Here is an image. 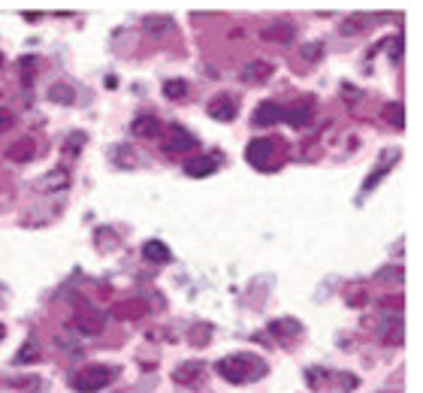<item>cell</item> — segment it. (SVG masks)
Returning <instances> with one entry per match:
<instances>
[{
	"instance_id": "6da1fadb",
	"label": "cell",
	"mask_w": 423,
	"mask_h": 393,
	"mask_svg": "<svg viewBox=\"0 0 423 393\" xmlns=\"http://www.w3.org/2000/svg\"><path fill=\"white\" fill-rule=\"evenodd\" d=\"M215 369H218L221 378L230 381V385H248V381H257L260 376H266V363L260 357H254V354H248V351L221 357Z\"/></svg>"
},
{
	"instance_id": "7a4b0ae2",
	"label": "cell",
	"mask_w": 423,
	"mask_h": 393,
	"mask_svg": "<svg viewBox=\"0 0 423 393\" xmlns=\"http://www.w3.org/2000/svg\"><path fill=\"white\" fill-rule=\"evenodd\" d=\"M118 376V369L112 366H103V363H91V366L79 369L76 376H73V390L79 393H97L112 385V378Z\"/></svg>"
},
{
	"instance_id": "3957f363",
	"label": "cell",
	"mask_w": 423,
	"mask_h": 393,
	"mask_svg": "<svg viewBox=\"0 0 423 393\" xmlns=\"http://www.w3.org/2000/svg\"><path fill=\"white\" fill-rule=\"evenodd\" d=\"M245 161L251 163L254 170H272L275 161H279V142L269 140V136H260V140H251L245 149Z\"/></svg>"
},
{
	"instance_id": "277c9868",
	"label": "cell",
	"mask_w": 423,
	"mask_h": 393,
	"mask_svg": "<svg viewBox=\"0 0 423 393\" xmlns=\"http://www.w3.org/2000/svg\"><path fill=\"white\" fill-rule=\"evenodd\" d=\"M194 149H197V136L181 124H172L167 136H163V154H170V158H181V154H188Z\"/></svg>"
},
{
	"instance_id": "5b68a950",
	"label": "cell",
	"mask_w": 423,
	"mask_h": 393,
	"mask_svg": "<svg viewBox=\"0 0 423 393\" xmlns=\"http://www.w3.org/2000/svg\"><path fill=\"white\" fill-rule=\"evenodd\" d=\"M293 36H297V31H293L290 22H284V18H275V22H269L266 27H260V40L266 43H293Z\"/></svg>"
},
{
	"instance_id": "8992f818",
	"label": "cell",
	"mask_w": 423,
	"mask_h": 393,
	"mask_svg": "<svg viewBox=\"0 0 423 393\" xmlns=\"http://www.w3.org/2000/svg\"><path fill=\"white\" fill-rule=\"evenodd\" d=\"M131 133H133V136H140V140H158V136L163 133V124H161V118H158V115L145 112V115H140V118H133Z\"/></svg>"
},
{
	"instance_id": "52a82bcc",
	"label": "cell",
	"mask_w": 423,
	"mask_h": 393,
	"mask_svg": "<svg viewBox=\"0 0 423 393\" xmlns=\"http://www.w3.org/2000/svg\"><path fill=\"white\" fill-rule=\"evenodd\" d=\"M206 112L215 118V121H233L236 118V100L230 97V94H218V97H212L209 100V106H206Z\"/></svg>"
},
{
	"instance_id": "ba28073f",
	"label": "cell",
	"mask_w": 423,
	"mask_h": 393,
	"mask_svg": "<svg viewBox=\"0 0 423 393\" xmlns=\"http://www.w3.org/2000/svg\"><path fill=\"white\" fill-rule=\"evenodd\" d=\"M311 118H315V103L311 100H299L297 106L284 109L281 121H288L290 127H306V124H311Z\"/></svg>"
},
{
	"instance_id": "9c48e42d",
	"label": "cell",
	"mask_w": 423,
	"mask_h": 393,
	"mask_svg": "<svg viewBox=\"0 0 423 393\" xmlns=\"http://www.w3.org/2000/svg\"><path fill=\"white\" fill-rule=\"evenodd\" d=\"M281 115H284V109L275 103V100H263V103H257L251 121H254L257 127H272V124L281 121Z\"/></svg>"
},
{
	"instance_id": "30bf717a",
	"label": "cell",
	"mask_w": 423,
	"mask_h": 393,
	"mask_svg": "<svg viewBox=\"0 0 423 393\" xmlns=\"http://www.w3.org/2000/svg\"><path fill=\"white\" fill-rule=\"evenodd\" d=\"M272 64L269 61H248L245 67H242V73H239V79L242 82H248V85H260V82H266L272 76Z\"/></svg>"
},
{
	"instance_id": "8fae6325",
	"label": "cell",
	"mask_w": 423,
	"mask_h": 393,
	"mask_svg": "<svg viewBox=\"0 0 423 393\" xmlns=\"http://www.w3.org/2000/svg\"><path fill=\"white\" fill-rule=\"evenodd\" d=\"M269 333L275 336V339H281V342H293V339H299L302 324L297 321V318H279V321L269 324Z\"/></svg>"
},
{
	"instance_id": "7c38bea8",
	"label": "cell",
	"mask_w": 423,
	"mask_h": 393,
	"mask_svg": "<svg viewBox=\"0 0 423 393\" xmlns=\"http://www.w3.org/2000/svg\"><path fill=\"white\" fill-rule=\"evenodd\" d=\"M73 330H79L82 336H97L100 330H103V315L100 312H79L76 318H73Z\"/></svg>"
},
{
	"instance_id": "4fadbf2b",
	"label": "cell",
	"mask_w": 423,
	"mask_h": 393,
	"mask_svg": "<svg viewBox=\"0 0 423 393\" xmlns=\"http://www.w3.org/2000/svg\"><path fill=\"white\" fill-rule=\"evenodd\" d=\"M215 170H218V158H212V154H200V158H191L185 163V172L191 179H206Z\"/></svg>"
},
{
	"instance_id": "5bb4252c",
	"label": "cell",
	"mask_w": 423,
	"mask_h": 393,
	"mask_svg": "<svg viewBox=\"0 0 423 393\" xmlns=\"http://www.w3.org/2000/svg\"><path fill=\"white\" fill-rule=\"evenodd\" d=\"M34 154H36V142L31 140V136H22L18 142H13L6 149V158L9 161H15V163H27V161H34Z\"/></svg>"
},
{
	"instance_id": "9a60e30c",
	"label": "cell",
	"mask_w": 423,
	"mask_h": 393,
	"mask_svg": "<svg viewBox=\"0 0 423 393\" xmlns=\"http://www.w3.org/2000/svg\"><path fill=\"white\" fill-rule=\"evenodd\" d=\"M142 258L151 260V263H170L172 260V251H170V245H163L161 239H149V242L142 245Z\"/></svg>"
},
{
	"instance_id": "2e32d148",
	"label": "cell",
	"mask_w": 423,
	"mask_h": 393,
	"mask_svg": "<svg viewBox=\"0 0 423 393\" xmlns=\"http://www.w3.org/2000/svg\"><path fill=\"white\" fill-rule=\"evenodd\" d=\"M200 376H203V363H181V366L172 372V378H176V385H181V387H194L197 381H200Z\"/></svg>"
},
{
	"instance_id": "e0dca14e",
	"label": "cell",
	"mask_w": 423,
	"mask_h": 393,
	"mask_svg": "<svg viewBox=\"0 0 423 393\" xmlns=\"http://www.w3.org/2000/svg\"><path fill=\"white\" fill-rule=\"evenodd\" d=\"M112 315L121 318V321H133V318H142V315H145V306L136 303V299H127V303H118V306L112 309Z\"/></svg>"
},
{
	"instance_id": "ac0fdd59",
	"label": "cell",
	"mask_w": 423,
	"mask_h": 393,
	"mask_svg": "<svg viewBox=\"0 0 423 393\" xmlns=\"http://www.w3.org/2000/svg\"><path fill=\"white\" fill-rule=\"evenodd\" d=\"M396 158H399V154H396V151H390V158H387V161H384V167H378V170H372V176H369V179H366V181H363V191H366V194H369V191H372L375 185H378V179H384V176H387V172L393 170V163H396Z\"/></svg>"
},
{
	"instance_id": "d6986e66",
	"label": "cell",
	"mask_w": 423,
	"mask_h": 393,
	"mask_svg": "<svg viewBox=\"0 0 423 393\" xmlns=\"http://www.w3.org/2000/svg\"><path fill=\"white\" fill-rule=\"evenodd\" d=\"M67 181H70L67 170H54V172H49L45 179H40V188H43V191H61V188H67Z\"/></svg>"
},
{
	"instance_id": "ffe728a7",
	"label": "cell",
	"mask_w": 423,
	"mask_h": 393,
	"mask_svg": "<svg viewBox=\"0 0 423 393\" xmlns=\"http://www.w3.org/2000/svg\"><path fill=\"white\" fill-rule=\"evenodd\" d=\"M384 118H387L396 131H402V127H406V106H402V103H387V106H384Z\"/></svg>"
},
{
	"instance_id": "44dd1931",
	"label": "cell",
	"mask_w": 423,
	"mask_h": 393,
	"mask_svg": "<svg viewBox=\"0 0 423 393\" xmlns=\"http://www.w3.org/2000/svg\"><path fill=\"white\" fill-rule=\"evenodd\" d=\"M163 94H167L170 100L188 97V82H185V79H170V82H163Z\"/></svg>"
},
{
	"instance_id": "7402d4cb",
	"label": "cell",
	"mask_w": 423,
	"mask_h": 393,
	"mask_svg": "<svg viewBox=\"0 0 423 393\" xmlns=\"http://www.w3.org/2000/svg\"><path fill=\"white\" fill-rule=\"evenodd\" d=\"M172 22L170 18H163V15H149V18H142V31H149V34H163V31H170Z\"/></svg>"
},
{
	"instance_id": "603a6c76",
	"label": "cell",
	"mask_w": 423,
	"mask_h": 393,
	"mask_svg": "<svg viewBox=\"0 0 423 393\" xmlns=\"http://www.w3.org/2000/svg\"><path fill=\"white\" fill-rule=\"evenodd\" d=\"M15 366H27V363H36V339H27L24 348L15 354Z\"/></svg>"
},
{
	"instance_id": "cb8c5ba5",
	"label": "cell",
	"mask_w": 423,
	"mask_h": 393,
	"mask_svg": "<svg viewBox=\"0 0 423 393\" xmlns=\"http://www.w3.org/2000/svg\"><path fill=\"white\" fill-rule=\"evenodd\" d=\"M73 97H76V91L70 85H52L49 88V100H54V103H73Z\"/></svg>"
},
{
	"instance_id": "d4e9b609",
	"label": "cell",
	"mask_w": 423,
	"mask_h": 393,
	"mask_svg": "<svg viewBox=\"0 0 423 393\" xmlns=\"http://www.w3.org/2000/svg\"><path fill=\"white\" fill-rule=\"evenodd\" d=\"M402 339H406V330H402V324H390L387 333H381V342H384V345H399Z\"/></svg>"
},
{
	"instance_id": "484cf974",
	"label": "cell",
	"mask_w": 423,
	"mask_h": 393,
	"mask_svg": "<svg viewBox=\"0 0 423 393\" xmlns=\"http://www.w3.org/2000/svg\"><path fill=\"white\" fill-rule=\"evenodd\" d=\"M402 49H406V40H402V36H390V40H387L390 61H399V58H402Z\"/></svg>"
},
{
	"instance_id": "4316f807",
	"label": "cell",
	"mask_w": 423,
	"mask_h": 393,
	"mask_svg": "<svg viewBox=\"0 0 423 393\" xmlns=\"http://www.w3.org/2000/svg\"><path fill=\"white\" fill-rule=\"evenodd\" d=\"M13 124H15V115H13V109H6V106H0V133H6V131H13Z\"/></svg>"
},
{
	"instance_id": "83f0119b",
	"label": "cell",
	"mask_w": 423,
	"mask_h": 393,
	"mask_svg": "<svg viewBox=\"0 0 423 393\" xmlns=\"http://www.w3.org/2000/svg\"><path fill=\"white\" fill-rule=\"evenodd\" d=\"M369 24H372L369 18H351V22H345V24H342V31H345V34H354V31H366Z\"/></svg>"
},
{
	"instance_id": "f1b7e54d",
	"label": "cell",
	"mask_w": 423,
	"mask_h": 393,
	"mask_svg": "<svg viewBox=\"0 0 423 393\" xmlns=\"http://www.w3.org/2000/svg\"><path fill=\"white\" fill-rule=\"evenodd\" d=\"M302 58H306V61L320 58V45H306V49H302Z\"/></svg>"
},
{
	"instance_id": "f546056e",
	"label": "cell",
	"mask_w": 423,
	"mask_h": 393,
	"mask_svg": "<svg viewBox=\"0 0 423 393\" xmlns=\"http://www.w3.org/2000/svg\"><path fill=\"white\" fill-rule=\"evenodd\" d=\"M381 306H387V309H402V306H406V299H402V297H387V299H381Z\"/></svg>"
},
{
	"instance_id": "4dcf8cb0",
	"label": "cell",
	"mask_w": 423,
	"mask_h": 393,
	"mask_svg": "<svg viewBox=\"0 0 423 393\" xmlns=\"http://www.w3.org/2000/svg\"><path fill=\"white\" fill-rule=\"evenodd\" d=\"M0 339H3V327H0Z\"/></svg>"
},
{
	"instance_id": "1f68e13d",
	"label": "cell",
	"mask_w": 423,
	"mask_h": 393,
	"mask_svg": "<svg viewBox=\"0 0 423 393\" xmlns=\"http://www.w3.org/2000/svg\"><path fill=\"white\" fill-rule=\"evenodd\" d=\"M0 64H3V52H0Z\"/></svg>"
}]
</instances>
